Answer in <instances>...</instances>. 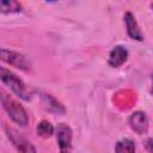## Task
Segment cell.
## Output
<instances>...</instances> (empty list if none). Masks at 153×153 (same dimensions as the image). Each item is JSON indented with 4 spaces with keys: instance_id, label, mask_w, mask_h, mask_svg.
<instances>
[{
    "instance_id": "obj_1",
    "label": "cell",
    "mask_w": 153,
    "mask_h": 153,
    "mask_svg": "<svg viewBox=\"0 0 153 153\" xmlns=\"http://www.w3.org/2000/svg\"><path fill=\"white\" fill-rule=\"evenodd\" d=\"M0 103L2 104V108L5 109V111L14 123L22 127H25L27 124L29 116L25 109L16 99H13L11 96H8L5 92H0Z\"/></svg>"
},
{
    "instance_id": "obj_2",
    "label": "cell",
    "mask_w": 153,
    "mask_h": 153,
    "mask_svg": "<svg viewBox=\"0 0 153 153\" xmlns=\"http://www.w3.org/2000/svg\"><path fill=\"white\" fill-rule=\"evenodd\" d=\"M0 80L7 85L13 93H16L18 97L23 98V99H27V93H26V87L24 85V82L11 71L0 67Z\"/></svg>"
},
{
    "instance_id": "obj_3",
    "label": "cell",
    "mask_w": 153,
    "mask_h": 153,
    "mask_svg": "<svg viewBox=\"0 0 153 153\" xmlns=\"http://www.w3.org/2000/svg\"><path fill=\"white\" fill-rule=\"evenodd\" d=\"M6 134L10 141L13 143V146L17 148L19 153H37L32 143L20 133H18L16 129L6 128Z\"/></svg>"
},
{
    "instance_id": "obj_4",
    "label": "cell",
    "mask_w": 153,
    "mask_h": 153,
    "mask_svg": "<svg viewBox=\"0 0 153 153\" xmlns=\"http://www.w3.org/2000/svg\"><path fill=\"white\" fill-rule=\"evenodd\" d=\"M0 60L6 63H10L17 68L24 69V71L30 68V61L26 59V56L17 53V51L6 50V49L0 48Z\"/></svg>"
},
{
    "instance_id": "obj_5",
    "label": "cell",
    "mask_w": 153,
    "mask_h": 153,
    "mask_svg": "<svg viewBox=\"0 0 153 153\" xmlns=\"http://www.w3.org/2000/svg\"><path fill=\"white\" fill-rule=\"evenodd\" d=\"M56 140L60 153H71L72 149V129L66 123H60L56 128Z\"/></svg>"
},
{
    "instance_id": "obj_6",
    "label": "cell",
    "mask_w": 153,
    "mask_h": 153,
    "mask_svg": "<svg viewBox=\"0 0 153 153\" xmlns=\"http://www.w3.org/2000/svg\"><path fill=\"white\" fill-rule=\"evenodd\" d=\"M130 128L137 134H145L148 130V118L145 112L135 111L129 117Z\"/></svg>"
},
{
    "instance_id": "obj_7",
    "label": "cell",
    "mask_w": 153,
    "mask_h": 153,
    "mask_svg": "<svg viewBox=\"0 0 153 153\" xmlns=\"http://www.w3.org/2000/svg\"><path fill=\"white\" fill-rule=\"evenodd\" d=\"M124 23H126V27H127V33L130 38L136 39V41L143 39V35L139 27V24L130 12H127L124 14Z\"/></svg>"
},
{
    "instance_id": "obj_8",
    "label": "cell",
    "mask_w": 153,
    "mask_h": 153,
    "mask_svg": "<svg viewBox=\"0 0 153 153\" xmlns=\"http://www.w3.org/2000/svg\"><path fill=\"white\" fill-rule=\"evenodd\" d=\"M128 59V50L123 45H116L109 54V65L111 67H120Z\"/></svg>"
},
{
    "instance_id": "obj_9",
    "label": "cell",
    "mask_w": 153,
    "mask_h": 153,
    "mask_svg": "<svg viewBox=\"0 0 153 153\" xmlns=\"http://www.w3.org/2000/svg\"><path fill=\"white\" fill-rule=\"evenodd\" d=\"M42 103H43V106L48 111H51L55 114H65L66 112V109L63 108V105L61 103H59L50 94H43L42 96Z\"/></svg>"
},
{
    "instance_id": "obj_10",
    "label": "cell",
    "mask_w": 153,
    "mask_h": 153,
    "mask_svg": "<svg viewBox=\"0 0 153 153\" xmlns=\"http://www.w3.org/2000/svg\"><path fill=\"white\" fill-rule=\"evenodd\" d=\"M22 11V5L14 0H0V12L5 14L18 13Z\"/></svg>"
},
{
    "instance_id": "obj_11",
    "label": "cell",
    "mask_w": 153,
    "mask_h": 153,
    "mask_svg": "<svg viewBox=\"0 0 153 153\" xmlns=\"http://www.w3.org/2000/svg\"><path fill=\"white\" fill-rule=\"evenodd\" d=\"M115 153H135L134 142L129 139H123L118 141L115 146Z\"/></svg>"
},
{
    "instance_id": "obj_12",
    "label": "cell",
    "mask_w": 153,
    "mask_h": 153,
    "mask_svg": "<svg viewBox=\"0 0 153 153\" xmlns=\"http://www.w3.org/2000/svg\"><path fill=\"white\" fill-rule=\"evenodd\" d=\"M36 130H37V134L41 137H44V139H48V137H50L54 134V127H53V124L50 122L45 121V120H43V121H41L38 123Z\"/></svg>"
},
{
    "instance_id": "obj_13",
    "label": "cell",
    "mask_w": 153,
    "mask_h": 153,
    "mask_svg": "<svg viewBox=\"0 0 153 153\" xmlns=\"http://www.w3.org/2000/svg\"><path fill=\"white\" fill-rule=\"evenodd\" d=\"M151 142H152V139H148V140H147V146H148V151H149V153L152 152V149H151Z\"/></svg>"
}]
</instances>
